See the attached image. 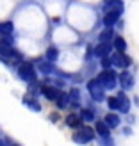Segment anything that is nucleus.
Masks as SVG:
<instances>
[{
    "label": "nucleus",
    "mask_w": 139,
    "mask_h": 146,
    "mask_svg": "<svg viewBox=\"0 0 139 146\" xmlns=\"http://www.w3.org/2000/svg\"><path fill=\"white\" fill-rule=\"evenodd\" d=\"M0 57H2L4 61H9V62L20 61V54L14 52V48L5 41H0Z\"/></svg>",
    "instance_id": "nucleus-1"
},
{
    "label": "nucleus",
    "mask_w": 139,
    "mask_h": 146,
    "mask_svg": "<svg viewBox=\"0 0 139 146\" xmlns=\"http://www.w3.org/2000/svg\"><path fill=\"white\" fill-rule=\"evenodd\" d=\"M87 89H89V94L93 96V100H96V102L104 100V91H105V87L102 86V82H100L98 78L89 80V82H87Z\"/></svg>",
    "instance_id": "nucleus-2"
},
{
    "label": "nucleus",
    "mask_w": 139,
    "mask_h": 146,
    "mask_svg": "<svg viewBox=\"0 0 139 146\" xmlns=\"http://www.w3.org/2000/svg\"><path fill=\"white\" fill-rule=\"evenodd\" d=\"M18 75L21 80H27V82L36 80V71H34V66L31 62H21L20 68H18Z\"/></svg>",
    "instance_id": "nucleus-3"
},
{
    "label": "nucleus",
    "mask_w": 139,
    "mask_h": 146,
    "mask_svg": "<svg viewBox=\"0 0 139 146\" xmlns=\"http://www.w3.org/2000/svg\"><path fill=\"white\" fill-rule=\"evenodd\" d=\"M98 80L102 82V86H104L105 89H112V87L116 86V73L107 68V70H104L98 75Z\"/></svg>",
    "instance_id": "nucleus-4"
},
{
    "label": "nucleus",
    "mask_w": 139,
    "mask_h": 146,
    "mask_svg": "<svg viewBox=\"0 0 139 146\" xmlns=\"http://www.w3.org/2000/svg\"><path fill=\"white\" fill-rule=\"evenodd\" d=\"M112 64L118 68H128L132 64V61H130V57L125 55V52H116L112 55Z\"/></svg>",
    "instance_id": "nucleus-5"
},
{
    "label": "nucleus",
    "mask_w": 139,
    "mask_h": 146,
    "mask_svg": "<svg viewBox=\"0 0 139 146\" xmlns=\"http://www.w3.org/2000/svg\"><path fill=\"white\" fill-rule=\"evenodd\" d=\"M93 137H94V132L91 128H82L73 135V139H75V143H89Z\"/></svg>",
    "instance_id": "nucleus-6"
},
{
    "label": "nucleus",
    "mask_w": 139,
    "mask_h": 146,
    "mask_svg": "<svg viewBox=\"0 0 139 146\" xmlns=\"http://www.w3.org/2000/svg\"><path fill=\"white\" fill-rule=\"evenodd\" d=\"M111 45H109V41H100V45L94 48V55H98V57H105L109 55V52H111Z\"/></svg>",
    "instance_id": "nucleus-7"
},
{
    "label": "nucleus",
    "mask_w": 139,
    "mask_h": 146,
    "mask_svg": "<svg viewBox=\"0 0 139 146\" xmlns=\"http://www.w3.org/2000/svg\"><path fill=\"white\" fill-rule=\"evenodd\" d=\"M120 82L123 86V89H132V86H134V77L130 75L128 71H123L121 75H120Z\"/></svg>",
    "instance_id": "nucleus-8"
},
{
    "label": "nucleus",
    "mask_w": 139,
    "mask_h": 146,
    "mask_svg": "<svg viewBox=\"0 0 139 146\" xmlns=\"http://www.w3.org/2000/svg\"><path fill=\"white\" fill-rule=\"evenodd\" d=\"M43 94H45L48 100H57V98H59V94H61V91L55 89V87L47 86V87H43Z\"/></svg>",
    "instance_id": "nucleus-9"
},
{
    "label": "nucleus",
    "mask_w": 139,
    "mask_h": 146,
    "mask_svg": "<svg viewBox=\"0 0 139 146\" xmlns=\"http://www.w3.org/2000/svg\"><path fill=\"white\" fill-rule=\"evenodd\" d=\"M118 102H120V111H121V112H128V109H130V100L125 96V93H120V94H118Z\"/></svg>",
    "instance_id": "nucleus-10"
},
{
    "label": "nucleus",
    "mask_w": 139,
    "mask_h": 146,
    "mask_svg": "<svg viewBox=\"0 0 139 146\" xmlns=\"http://www.w3.org/2000/svg\"><path fill=\"white\" fill-rule=\"evenodd\" d=\"M118 16H120L118 13H114V11H107V14L104 16V23H105L107 27H112L116 21H118Z\"/></svg>",
    "instance_id": "nucleus-11"
},
{
    "label": "nucleus",
    "mask_w": 139,
    "mask_h": 146,
    "mask_svg": "<svg viewBox=\"0 0 139 146\" xmlns=\"http://www.w3.org/2000/svg\"><path fill=\"white\" fill-rule=\"evenodd\" d=\"M109 128H111V127H109L105 121H98V123H96V127H94L96 134L102 135V137H107V135H109Z\"/></svg>",
    "instance_id": "nucleus-12"
},
{
    "label": "nucleus",
    "mask_w": 139,
    "mask_h": 146,
    "mask_svg": "<svg viewBox=\"0 0 139 146\" xmlns=\"http://www.w3.org/2000/svg\"><path fill=\"white\" fill-rule=\"evenodd\" d=\"M80 121H82V118H80V116L70 114L68 118H66V125H68V127H71V128H75V127H78V125H80Z\"/></svg>",
    "instance_id": "nucleus-13"
},
{
    "label": "nucleus",
    "mask_w": 139,
    "mask_h": 146,
    "mask_svg": "<svg viewBox=\"0 0 139 146\" xmlns=\"http://www.w3.org/2000/svg\"><path fill=\"white\" fill-rule=\"evenodd\" d=\"M13 31H14V27H13L11 21H4V23H0V34H2V36H9Z\"/></svg>",
    "instance_id": "nucleus-14"
},
{
    "label": "nucleus",
    "mask_w": 139,
    "mask_h": 146,
    "mask_svg": "<svg viewBox=\"0 0 139 146\" xmlns=\"http://www.w3.org/2000/svg\"><path fill=\"white\" fill-rule=\"evenodd\" d=\"M105 123H107L111 128H114V127L120 125V118H118L116 114H107V116H105Z\"/></svg>",
    "instance_id": "nucleus-15"
},
{
    "label": "nucleus",
    "mask_w": 139,
    "mask_h": 146,
    "mask_svg": "<svg viewBox=\"0 0 139 146\" xmlns=\"http://www.w3.org/2000/svg\"><path fill=\"white\" fill-rule=\"evenodd\" d=\"M114 48L118 50V52H125V50H127V41L123 38H120V36L114 38Z\"/></svg>",
    "instance_id": "nucleus-16"
},
{
    "label": "nucleus",
    "mask_w": 139,
    "mask_h": 146,
    "mask_svg": "<svg viewBox=\"0 0 139 146\" xmlns=\"http://www.w3.org/2000/svg\"><path fill=\"white\" fill-rule=\"evenodd\" d=\"M55 102H57V107H59V109H64V107L70 104V98H68V94L61 93V94H59V98H57Z\"/></svg>",
    "instance_id": "nucleus-17"
},
{
    "label": "nucleus",
    "mask_w": 139,
    "mask_h": 146,
    "mask_svg": "<svg viewBox=\"0 0 139 146\" xmlns=\"http://www.w3.org/2000/svg\"><path fill=\"white\" fill-rule=\"evenodd\" d=\"M57 55H59V52H57V48H55V46H50V48L47 50V59H48V61H52V62H54V61L57 59Z\"/></svg>",
    "instance_id": "nucleus-18"
},
{
    "label": "nucleus",
    "mask_w": 139,
    "mask_h": 146,
    "mask_svg": "<svg viewBox=\"0 0 139 146\" xmlns=\"http://www.w3.org/2000/svg\"><path fill=\"white\" fill-rule=\"evenodd\" d=\"M80 118H82V121H93L94 114H93V111H89V109H84V111L80 112Z\"/></svg>",
    "instance_id": "nucleus-19"
},
{
    "label": "nucleus",
    "mask_w": 139,
    "mask_h": 146,
    "mask_svg": "<svg viewBox=\"0 0 139 146\" xmlns=\"http://www.w3.org/2000/svg\"><path fill=\"white\" fill-rule=\"evenodd\" d=\"M39 70H41L43 73H50V71H52V61H48V59H47V62L41 61V62H39Z\"/></svg>",
    "instance_id": "nucleus-20"
},
{
    "label": "nucleus",
    "mask_w": 139,
    "mask_h": 146,
    "mask_svg": "<svg viewBox=\"0 0 139 146\" xmlns=\"http://www.w3.org/2000/svg\"><path fill=\"white\" fill-rule=\"evenodd\" d=\"M112 38V27H107L104 32L100 34V41H109Z\"/></svg>",
    "instance_id": "nucleus-21"
},
{
    "label": "nucleus",
    "mask_w": 139,
    "mask_h": 146,
    "mask_svg": "<svg viewBox=\"0 0 139 146\" xmlns=\"http://www.w3.org/2000/svg\"><path fill=\"white\" fill-rule=\"evenodd\" d=\"M107 105H109V109H120V102H118V96H111L107 100Z\"/></svg>",
    "instance_id": "nucleus-22"
},
{
    "label": "nucleus",
    "mask_w": 139,
    "mask_h": 146,
    "mask_svg": "<svg viewBox=\"0 0 139 146\" xmlns=\"http://www.w3.org/2000/svg\"><path fill=\"white\" fill-rule=\"evenodd\" d=\"M25 102L29 104V107H31L32 111H36V112H39V111H41V107L38 105V102H36V100H32V102H31V100H29V96H27V98H25Z\"/></svg>",
    "instance_id": "nucleus-23"
},
{
    "label": "nucleus",
    "mask_w": 139,
    "mask_h": 146,
    "mask_svg": "<svg viewBox=\"0 0 139 146\" xmlns=\"http://www.w3.org/2000/svg\"><path fill=\"white\" fill-rule=\"evenodd\" d=\"M111 64H112V59H109V57H102V68L107 70V68H111Z\"/></svg>",
    "instance_id": "nucleus-24"
},
{
    "label": "nucleus",
    "mask_w": 139,
    "mask_h": 146,
    "mask_svg": "<svg viewBox=\"0 0 139 146\" xmlns=\"http://www.w3.org/2000/svg\"><path fill=\"white\" fill-rule=\"evenodd\" d=\"M70 98H71V102H75V105H77V100H78V91H77V89H73V91L70 93Z\"/></svg>",
    "instance_id": "nucleus-25"
},
{
    "label": "nucleus",
    "mask_w": 139,
    "mask_h": 146,
    "mask_svg": "<svg viewBox=\"0 0 139 146\" xmlns=\"http://www.w3.org/2000/svg\"><path fill=\"white\" fill-rule=\"evenodd\" d=\"M105 2H107V4H111V2H114V0H105Z\"/></svg>",
    "instance_id": "nucleus-26"
}]
</instances>
